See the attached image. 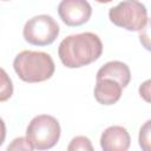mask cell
I'll use <instances>...</instances> for the list:
<instances>
[{"label":"cell","mask_w":151,"mask_h":151,"mask_svg":"<svg viewBox=\"0 0 151 151\" xmlns=\"http://www.w3.org/2000/svg\"><path fill=\"white\" fill-rule=\"evenodd\" d=\"M103 53L100 38L91 32L72 34L66 37L58 47V54L68 68H78L98 60Z\"/></svg>","instance_id":"1"},{"label":"cell","mask_w":151,"mask_h":151,"mask_svg":"<svg viewBox=\"0 0 151 151\" xmlns=\"http://www.w3.org/2000/svg\"><path fill=\"white\" fill-rule=\"evenodd\" d=\"M13 68L22 81L33 84L50 79L54 73L55 65L48 53L21 51L13 60Z\"/></svg>","instance_id":"2"},{"label":"cell","mask_w":151,"mask_h":151,"mask_svg":"<svg viewBox=\"0 0 151 151\" xmlns=\"http://www.w3.org/2000/svg\"><path fill=\"white\" fill-rule=\"evenodd\" d=\"M60 133L61 129L59 122L50 114L34 117L26 129V138L38 151L52 149L58 143Z\"/></svg>","instance_id":"3"},{"label":"cell","mask_w":151,"mask_h":151,"mask_svg":"<svg viewBox=\"0 0 151 151\" xmlns=\"http://www.w3.org/2000/svg\"><path fill=\"white\" fill-rule=\"evenodd\" d=\"M109 18L116 26L126 31H140L147 22V9L139 1H122L110 8Z\"/></svg>","instance_id":"4"},{"label":"cell","mask_w":151,"mask_h":151,"mask_svg":"<svg viewBox=\"0 0 151 151\" xmlns=\"http://www.w3.org/2000/svg\"><path fill=\"white\" fill-rule=\"evenodd\" d=\"M58 22L47 14H40L31 18L24 26V39L34 46L51 45L59 35Z\"/></svg>","instance_id":"5"},{"label":"cell","mask_w":151,"mask_h":151,"mask_svg":"<svg viewBox=\"0 0 151 151\" xmlns=\"http://www.w3.org/2000/svg\"><path fill=\"white\" fill-rule=\"evenodd\" d=\"M58 13L65 25L76 27L90 20L92 8L85 0H63L58 6Z\"/></svg>","instance_id":"6"},{"label":"cell","mask_w":151,"mask_h":151,"mask_svg":"<svg viewBox=\"0 0 151 151\" xmlns=\"http://www.w3.org/2000/svg\"><path fill=\"white\" fill-rule=\"evenodd\" d=\"M131 138L127 130L119 125L107 127L100 137V146L103 151H127Z\"/></svg>","instance_id":"7"},{"label":"cell","mask_w":151,"mask_h":151,"mask_svg":"<svg viewBox=\"0 0 151 151\" xmlns=\"http://www.w3.org/2000/svg\"><path fill=\"white\" fill-rule=\"evenodd\" d=\"M99 79H112L120 84L123 88H125L131 80V72L129 66L118 60L109 61L104 64L97 72V80Z\"/></svg>","instance_id":"8"},{"label":"cell","mask_w":151,"mask_h":151,"mask_svg":"<svg viewBox=\"0 0 151 151\" xmlns=\"http://www.w3.org/2000/svg\"><path fill=\"white\" fill-rule=\"evenodd\" d=\"M123 87L112 79H99L94 86V98L101 105H113L122 97Z\"/></svg>","instance_id":"9"},{"label":"cell","mask_w":151,"mask_h":151,"mask_svg":"<svg viewBox=\"0 0 151 151\" xmlns=\"http://www.w3.org/2000/svg\"><path fill=\"white\" fill-rule=\"evenodd\" d=\"M138 142L142 151H151V119L145 122L140 127Z\"/></svg>","instance_id":"10"},{"label":"cell","mask_w":151,"mask_h":151,"mask_svg":"<svg viewBox=\"0 0 151 151\" xmlns=\"http://www.w3.org/2000/svg\"><path fill=\"white\" fill-rule=\"evenodd\" d=\"M67 151H94L91 140L85 136H77L72 138L67 146Z\"/></svg>","instance_id":"11"},{"label":"cell","mask_w":151,"mask_h":151,"mask_svg":"<svg viewBox=\"0 0 151 151\" xmlns=\"http://www.w3.org/2000/svg\"><path fill=\"white\" fill-rule=\"evenodd\" d=\"M6 151H34V147L26 137H18L8 144Z\"/></svg>","instance_id":"12"},{"label":"cell","mask_w":151,"mask_h":151,"mask_svg":"<svg viewBox=\"0 0 151 151\" xmlns=\"http://www.w3.org/2000/svg\"><path fill=\"white\" fill-rule=\"evenodd\" d=\"M1 96H0V100L5 101L6 99L11 98L12 93H13V85H12V80L7 77L5 70H1Z\"/></svg>","instance_id":"13"},{"label":"cell","mask_w":151,"mask_h":151,"mask_svg":"<svg viewBox=\"0 0 151 151\" xmlns=\"http://www.w3.org/2000/svg\"><path fill=\"white\" fill-rule=\"evenodd\" d=\"M139 41L145 50L151 52V19H147L145 26L139 31Z\"/></svg>","instance_id":"14"},{"label":"cell","mask_w":151,"mask_h":151,"mask_svg":"<svg viewBox=\"0 0 151 151\" xmlns=\"http://www.w3.org/2000/svg\"><path fill=\"white\" fill-rule=\"evenodd\" d=\"M139 96L146 101L151 104V79H147L145 81H143L138 88Z\"/></svg>","instance_id":"15"}]
</instances>
